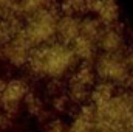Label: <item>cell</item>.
Listing matches in <instances>:
<instances>
[{"instance_id":"cell-1","label":"cell","mask_w":133,"mask_h":132,"mask_svg":"<svg viewBox=\"0 0 133 132\" xmlns=\"http://www.w3.org/2000/svg\"><path fill=\"white\" fill-rule=\"evenodd\" d=\"M79 65L73 48L61 40L34 47L25 67L26 75L37 81H66Z\"/></svg>"},{"instance_id":"cell-2","label":"cell","mask_w":133,"mask_h":132,"mask_svg":"<svg viewBox=\"0 0 133 132\" xmlns=\"http://www.w3.org/2000/svg\"><path fill=\"white\" fill-rule=\"evenodd\" d=\"M61 13V8H53L22 20V33L33 47L57 40V22Z\"/></svg>"},{"instance_id":"cell-3","label":"cell","mask_w":133,"mask_h":132,"mask_svg":"<svg viewBox=\"0 0 133 132\" xmlns=\"http://www.w3.org/2000/svg\"><path fill=\"white\" fill-rule=\"evenodd\" d=\"M98 79L111 82L113 86H127L132 78V70L125 53H101L93 62Z\"/></svg>"},{"instance_id":"cell-4","label":"cell","mask_w":133,"mask_h":132,"mask_svg":"<svg viewBox=\"0 0 133 132\" xmlns=\"http://www.w3.org/2000/svg\"><path fill=\"white\" fill-rule=\"evenodd\" d=\"M31 90V84L26 78L12 76L9 79H5L0 93V110L9 118L17 117L25 110V101Z\"/></svg>"},{"instance_id":"cell-5","label":"cell","mask_w":133,"mask_h":132,"mask_svg":"<svg viewBox=\"0 0 133 132\" xmlns=\"http://www.w3.org/2000/svg\"><path fill=\"white\" fill-rule=\"evenodd\" d=\"M33 48L34 47L25 37L20 28L19 33H16L3 45V62L11 68H17V70L25 68L28 65Z\"/></svg>"},{"instance_id":"cell-6","label":"cell","mask_w":133,"mask_h":132,"mask_svg":"<svg viewBox=\"0 0 133 132\" xmlns=\"http://www.w3.org/2000/svg\"><path fill=\"white\" fill-rule=\"evenodd\" d=\"M68 132H98L96 107L91 103H85L74 109L68 121Z\"/></svg>"},{"instance_id":"cell-7","label":"cell","mask_w":133,"mask_h":132,"mask_svg":"<svg viewBox=\"0 0 133 132\" xmlns=\"http://www.w3.org/2000/svg\"><path fill=\"white\" fill-rule=\"evenodd\" d=\"M87 14L96 16L104 25L119 23V3L118 0H87Z\"/></svg>"},{"instance_id":"cell-8","label":"cell","mask_w":133,"mask_h":132,"mask_svg":"<svg viewBox=\"0 0 133 132\" xmlns=\"http://www.w3.org/2000/svg\"><path fill=\"white\" fill-rule=\"evenodd\" d=\"M98 47L101 53H125V36L121 25H105Z\"/></svg>"},{"instance_id":"cell-9","label":"cell","mask_w":133,"mask_h":132,"mask_svg":"<svg viewBox=\"0 0 133 132\" xmlns=\"http://www.w3.org/2000/svg\"><path fill=\"white\" fill-rule=\"evenodd\" d=\"M81 19L82 16L79 14L62 11L57 22V40L71 45L81 34Z\"/></svg>"},{"instance_id":"cell-10","label":"cell","mask_w":133,"mask_h":132,"mask_svg":"<svg viewBox=\"0 0 133 132\" xmlns=\"http://www.w3.org/2000/svg\"><path fill=\"white\" fill-rule=\"evenodd\" d=\"M76 55V58L79 59V62H95V59L99 55V47L98 42L87 39L84 36L79 34V37L70 45Z\"/></svg>"},{"instance_id":"cell-11","label":"cell","mask_w":133,"mask_h":132,"mask_svg":"<svg viewBox=\"0 0 133 132\" xmlns=\"http://www.w3.org/2000/svg\"><path fill=\"white\" fill-rule=\"evenodd\" d=\"M59 8V0H20L19 5V19H26L33 14Z\"/></svg>"},{"instance_id":"cell-12","label":"cell","mask_w":133,"mask_h":132,"mask_svg":"<svg viewBox=\"0 0 133 132\" xmlns=\"http://www.w3.org/2000/svg\"><path fill=\"white\" fill-rule=\"evenodd\" d=\"M104 23L101 22L96 16L91 14H84L81 19V36L91 39L95 42H99V37L104 31Z\"/></svg>"},{"instance_id":"cell-13","label":"cell","mask_w":133,"mask_h":132,"mask_svg":"<svg viewBox=\"0 0 133 132\" xmlns=\"http://www.w3.org/2000/svg\"><path fill=\"white\" fill-rule=\"evenodd\" d=\"M116 95V86H113L111 82L107 81H99L93 86L91 93H90V103L93 106H101L104 103H107L108 99H111Z\"/></svg>"},{"instance_id":"cell-14","label":"cell","mask_w":133,"mask_h":132,"mask_svg":"<svg viewBox=\"0 0 133 132\" xmlns=\"http://www.w3.org/2000/svg\"><path fill=\"white\" fill-rule=\"evenodd\" d=\"M20 0H0V20L19 19Z\"/></svg>"},{"instance_id":"cell-15","label":"cell","mask_w":133,"mask_h":132,"mask_svg":"<svg viewBox=\"0 0 133 132\" xmlns=\"http://www.w3.org/2000/svg\"><path fill=\"white\" fill-rule=\"evenodd\" d=\"M59 8L64 13L84 16L87 14V0H59Z\"/></svg>"},{"instance_id":"cell-16","label":"cell","mask_w":133,"mask_h":132,"mask_svg":"<svg viewBox=\"0 0 133 132\" xmlns=\"http://www.w3.org/2000/svg\"><path fill=\"white\" fill-rule=\"evenodd\" d=\"M43 132H68V123L62 117H51L43 123Z\"/></svg>"},{"instance_id":"cell-17","label":"cell","mask_w":133,"mask_h":132,"mask_svg":"<svg viewBox=\"0 0 133 132\" xmlns=\"http://www.w3.org/2000/svg\"><path fill=\"white\" fill-rule=\"evenodd\" d=\"M125 56H127V62H129V67H130V70H132V73H133V51L127 53Z\"/></svg>"},{"instance_id":"cell-18","label":"cell","mask_w":133,"mask_h":132,"mask_svg":"<svg viewBox=\"0 0 133 132\" xmlns=\"http://www.w3.org/2000/svg\"><path fill=\"white\" fill-rule=\"evenodd\" d=\"M3 62V47H0V64Z\"/></svg>"},{"instance_id":"cell-19","label":"cell","mask_w":133,"mask_h":132,"mask_svg":"<svg viewBox=\"0 0 133 132\" xmlns=\"http://www.w3.org/2000/svg\"><path fill=\"white\" fill-rule=\"evenodd\" d=\"M98 132H122V131H98Z\"/></svg>"}]
</instances>
